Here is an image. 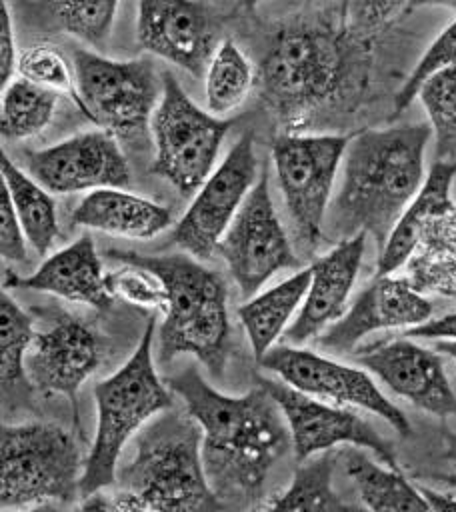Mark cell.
<instances>
[{
  "instance_id": "1",
  "label": "cell",
  "mask_w": 456,
  "mask_h": 512,
  "mask_svg": "<svg viewBox=\"0 0 456 512\" xmlns=\"http://www.w3.org/2000/svg\"><path fill=\"white\" fill-rule=\"evenodd\" d=\"M202 428V460L222 506H252L264 496L274 464L292 450L286 418L260 384L228 396L190 364L166 382Z\"/></svg>"
},
{
  "instance_id": "2",
  "label": "cell",
  "mask_w": 456,
  "mask_h": 512,
  "mask_svg": "<svg viewBox=\"0 0 456 512\" xmlns=\"http://www.w3.org/2000/svg\"><path fill=\"white\" fill-rule=\"evenodd\" d=\"M430 124L366 128L350 136L342 180L332 196L324 236L334 242L366 232L378 252L394 224L422 188Z\"/></svg>"
},
{
  "instance_id": "3",
  "label": "cell",
  "mask_w": 456,
  "mask_h": 512,
  "mask_svg": "<svg viewBox=\"0 0 456 512\" xmlns=\"http://www.w3.org/2000/svg\"><path fill=\"white\" fill-rule=\"evenodd\" d=\"M366 42L318 20L284 24L260 62L258 82L266 108L286 126H302L326 108L366 66Z\"/></svg>"
},
{
  "instance_id": "4",
  "label": "cell",
  "mask_w": 456,
  "mask_h": 512,
  "mask_svg": "<svg viewBox=\"0 0 456 512\" xmlns=\"http://www.w3.org/2000/svg\"><path fill=\"white\" fill-rule=\"evenodd\" d=\"M110 510H218L202 460V428L174 406L146 422L128 462L118 464Z\"/></svg>"
},
{
  "instance_id": "5",
  "label": "cell",
  "mask_w": 456,
  "mask_h": 512,
  "mask_svg": "<svg viewBox=\"0 0 456 512\" xmlns=\"http://www.w3.org/2000/svg\"><path fill=\"white\" fill-rule=\"evenodd\" d=\"M106 256L118 264L144 268L164 284L168 304L156 334L158 362L168 364L178 356L190 354L210 374L220 376L230 340L228 292L222 278L188 252L140 254L110 250Z\"/></svg>"
},
{
  "instance_id": "6",
  "label": "cell",
  "mask_w": 456,
  "mask_h": 512,
  "mask_svg": "<svg viewBox=\"0 0 456 512\" xmlns=\"http://www.w3.org/2000/svg\"><path fill=\"white\" fill-rule=\"evenodd\" d=\"M154 320H148L132 356L108 378L94 384L96 434L84 460L80 498L106 490L116 480L124 446L156 414L174 406L170 386L156 372Z\"/></svg>"
},
{
  "instance_id": "7",
  "label": "cell",
  "mask_w": 456,
  "mask_h": 512,
  "mask_svg": "<svg viewBox=\"0 0 456 512\" xmlns=\"http://www.w3.org/2000/svg\"><path fill=\"white\" fill-rule=\"evenodd\" d=\"M84 460L72 432L50 422L4 424L0 432L2 510L70 504L80 498Z\"/></svg>"
},
{
  "instance_id": "8",
  "label": "cell",
  "mask_w": 456,
  "mask_h": 512,
  "mask_svg": "<svg viewBox=\"0 0 456 512\" xmlns=\"http://www.w3.org/2000/svg\"><path fill=\"white\" fill-rule=\"evenodd\" d=\"M74 104L98 128L120 142H146L162 96V74L152 58H106L94 50L72 52Z\"/></svg>"
},
{
  "instance_id": "9",
  "label": "cell",
  "mask_w": 456,
  "mask_h": 512,
  "mask_svg": "<svg viewBox=\"0 0 456 512\" xmlns=\"http://www.w3.org/2000/svg\"><path fill=\"white\" fill-rule=\"evenodd\" d=\"M230 126L232 120L204 112L172 72H162V96L150 122L152 174L182 196H194L212 174Z\"/></svg>"
},
{
  "instance_id": "10",
  "label": "cell",
  "mask_w": 456,
  "mask_h": 512,
  "mask_svg": "<svg viewBox=\"0 0 456 512\" xmlns=\"http://www.w3.org/2000/svg\"><path fill=\"white\" fill-rule=\"evenodd\" d=\"M350 136L286 132L272 142V164L292 222L294 238L306 256L322 244L332 188Z\"/></svg>"
},
{
  "instance_id": "11",
  "label": "cell",
  "mask_w": 456,
  "mask_h": 512,
  "mask_svg": "<svg viewBox=\"0 0 456 512\" xmlns=\"http://www.w3.org/2000/svg\"><path fill=\"white\" fill-rule=\"evenodd\" d=\"M218 256L244 298L254 296L280 270L300 266L284 224L276 214L266 174L258 176L224 232Z\"/></svg>"
},
{
  "instance_id": "12",
  "label": "cell",
  "mask_w": 456,
  "mask_h": 512,
  "mask_svg": "<svg viewBox=\"0 0 456 512\" xmlns=\"http://www.w3.org/2000/svg\"><path fill=\"white\" fill-rule=\"evenodd\" d=\"M258 362L286 384L310 396L338 406L368 410L388 422L400 436L412 434V424L406 414L384 396L374 378L362 368L342 364L294 344L272 346Z\"/></svg>"
},
{
  "instance_id": "13",
  "label": "cell",
  "mask_w": 456,
  "mask_h": 512,
  "mask_svg": "<svg viewBox=\"0 0 456 512\" xmlns=\"http://www.w3.org/2000/svg\"><path fill=\"white\" fill-rule=\"evenodd\" d=\"M258 180L254 136L244 132L226 158L194 192L186 212L174 224L172 242L198 260L218 254V244Z\"/></svg>"
},
{
  "instance_id": "14",
  "label": "cell",
  "mask_w": 456,
  "mask_h": 512,
  "mask_svg": "<svg viewBox=\"0 0 456 512\" xmlns=\"http://www.w3.org/2000/svg\"><path fill=\"white\" fill-rule=\"evenodd\" d=\"M258 382L272 394L286 418L296 462L344 444L364 448L380 462L400 468L392 444L350 406L320 400L280 378H260Z\"/></svg>"
},
{
  "instance_id": "15",
  "label": "cell",
  "mask_w": 456,
  "mask_h": 512,
  "mask_svg": "<svg viewBox=\"0 0 456 512\" xmlns=\"http://www.w3.org/2000/svg\"><path fill=\"white\" fill-rule=\"evenodd\" d=\"M26 172L52 194H76L96 188H128L130 162L120 140L104 128L78 132L52 146L24 154Z\"/></svg>"
},
{
  "instance_id": "16",
  "label": "cell",
  "mask_w": 456,
  "mask_h": 512,
  "mask_svg": "<svg viewBox=\"0 0 456 512\" xmlns=\"http://www.w3.org/2000/svg\"><path fill=\"white\" fill-rule=\"evenodd\" d=\"M138 44L200 78L218 48V28L212 10L200 0H138Z\"/></svg>"
},
{
  "instance_id": "17",
  "label": "cell",
  "mask_w": 456,
  "mask_h": 512,
  "mask_svg": "<svg viewBox=\"0 0 456 512\" xmlns=\"http://www.w3.org/2000/svg\"><path fill=\"white\" fill-rule=\"evenodd\" d=\"M100 356L98 334L78 316L60 312L46 330L34 334L26 354V376L34 390L66 396L78 426V390L98 368Z\"/></svg>"
},
{
  "instance_id": "18",
  "label": "cell",
  "mask_w": 456,
  "mask_h": 512,
  "mask_svg": "<svg viewBox=\"0 0 456 512\" xmlns=\"http://www.w3.org/2000/svg\"><path fill=\"white\" fill-rule=\"evenodd\" d=\"M432 312V302L406 276L374 274L346 312L316 338V344L336 354H348L366 336L390 328L418 326L430 320Z\"/></svg>"
},
{
  "instance_id": "19",
  "label": "cell",
  "mask_w": 456,
  "mask_h": 512,
  "mask_svg": "<svg viewBox=\"0 0 456 512\" xmlns=\"http://www.w3.org/2000/svg\"><path fill=\"white\" fill-rule=\"evenodd\" d=\"M356 362L394 394L436 416H456V392L450 386L438 350L402 336L354 350Z\"/></svg>"
},
{
  "instance_id": "20",
  "label": "cell",
  "mask_w": 456,
  "mask_h": 512,
  "mask_svg": "<svg viewBox=\"0 0 456 512\" xmlns=\"http://www.w3.org/2000/svg\"><path fill=\"white\" fill-rule=\"evenodd\" d=\"M366 232L338 240L326 254L312 260V276L302 306L286 328L288 344L302 346L316 340L348 308V296L358 278L366 250Z\"/></svg>"
},
{
  "instance_id": "21",
  "label": "cell",
  "mask_w": 456,
  "mask_h": 512,
  "mask_svg": "<svg viewBox=\"0 0 456 512\" xmlns=\"http://www.w3.org/2000/svg\"><path fill=\"white\" fill-rule=\"evenodd\" d=\"M4 288L46 292L96 310H106L114 300L100 254L90 234H82L68 246L50 254L28 276H18L6 270Z\"/></svg>"
},
{
  "instance_id": "22",
  "label": "cell",
  "mask_w": 456,
  "mask_h": 512,
  "mask_svg": "<svg viewBox=\"0 0 456 512\" xmlns=\"http://www.w3.org/2000/svg\"><path fill=\"white\" fill-rule=\"evenodd\" d=\"M72 224L106 234L150 240L172 226V212L126 188L108 186L90 190L74 208Z\"/></svg>"
},
{
  "instance_id": "23",
  "label": "cell",
  "mask_w": 456,
  "mask_h": 512,
  "mask_svg": "<svg viewBox=\"0 0 456 512\" xmlns=\"http://www.w3.org/2000/svg\"><path fill=\"white\" fill-rule=\"evenodd\" d=\"M456 178V160H436L412 202L394 224L386 244L378 252L376 274H394L410 258L426 222L450 206L452 182Z\"/></svg>"
},
{
  "instance_id": "24",
  "label": "cell",
  "mask_w": 456,
  "mask_h": 512,
  "mask_svg": "<svg viewBox=\"0 0 456 512\" xmlns=\"http://www.w3.org/2000/svg\"><path fill=\"white\" fill-rule=\"evenodd\" d=\"M404 266L418 292L456 298V202L426 222Z\"/></svg>"
},
{
  "instance_id": "25",
  "label": "cell",
  "mask_w": 456,
  "mask_h": 512,
  "mask_svg": "<svg viewBox=\"0 0 456 512\" xmlns=\"http://www.w3.org/2000/svg\"><path fill=\"white\" fill-rule=\"evenodd\" d=\"M310 276V266L300 268L276 286L256 292L238 308V320L248 336L256 360H260L286 332L288 322L302 306Z\"/></svg>"
},
{
  "instance_id": "26",
  "label": "cell",
  "mask_w": 456,
  "mask_h": 512,
  "mask_svg": "<svg viewBox=\"0 0 456 512\" xmlns=\"http://www.w3.org/2000/svg\"><path fill=\"white\" fill-rule=\"evenodd\" d=\"M338 462L352 480L358 498L370 510L418 512L430 510L418 484H412L400 468L372 460L364 448L352 446L338 452Z\"/></svg>"
},
{
  "instance_id": "27",
  "label": "cell",
  "mask_w": 456,
  "mask_h": 512,
  "mask_svg": "<svg viewBox=\"0 0 456 512\" xmlns=\"http://www.w3.org/2000/svg\"><path fill=\"white\" fill-rule=\"evenodd\" d=\"M0 174L30 246L36 254L48 256L60 238V224L52 192H48L26 170L16 166L6 154H2L0 160Z\"/></svg>"
},
{
  "instance_id": "28",
  "label": "cell",
  "mask_w": 456,
  "mask_h": 512,
  "mask_svg": "<svg viewBox=\"0 0 456 512\" xmlns=\"http://www.w3.org/2000/svg\"><path fill=\"white\" fill-rule=\"evenodd\" d=\"M338 464V452L326 450L314 454L294 470L290 484L262 508L268 510H350L352 504L344 502L334 490V468Z\"/></svg>"
},
{
  "instance_id": "29",
  "label": "cell",
  "mask_w": 456,
  "mask_h": 512,
  "mask_svg": "<svg viewBox=\"0 0 456 512\" xmlns=\"http://www.w3.org/2000/svg\"><path fill=\"white\" fill-rule=\"evenodd\" d=\"M58 92L42 88L22 76L2 86L0 132L4 140L18 142L40 134L54 118Z\"/></svg>"
},
{
  "instance_id": "30",
  "label": "cell",
  "mask_w": 456,
  "mask_h": 512,
  "mask_svg": "<svg viewBox=\"0 0 456 512\" xmlns=\"http://www.w3.org/2000/svg\"><path fill=\"white\" fill-rule=\"evenodd\" d=\"M254 86V68L238 44L224 38L214 50L206 74V108L214 116H224L242 106Z\"/></svg>"
},
{
  "instance_id": "31",
  "label": "cell",
  "mask_w": 456,
  "mask_h": 512,
  "mask_svg": "<svg viewBox=\"0 0 456 512\" xmlns=\"http://www.w3.org/2000/svg\"><path fill=\"white\" fill-rule=\"evenodd\" d=\"M36 330L30 314L6 292L0 294V378L4 402L16 400L28 388L26 354Z\"/></svg>"
},
{
  "instance_id": "32",
  "label": "cell",
  "mask_w": 456,
  "mask_h": 512,
  "mask_svg": "<svg viewBox=\"0 0 456 512\" xmlns=\"http://www.w3.org/2000/svg\"><path fill=\"white\" fill-rule=\"evenodd\" d=\"M416 98L422 102L436 140V160H456V66L424 80Z\"/></svg>"
},
{
  "instance_id": "33",
  "label": "cell",
  "mask_w": 456,
  "mask_h": 512,
  "mask_svg": "<svg viewBox=\"0 0 456 512\" xmlns=\"http://www.w3.org/2000/svg\"><path fill=\"white\" fill-rule=\"evenodd\" d=\"M118 2L120 0H44L68 34L98 50L110 40Z\"/></svg>"
},
{
  "instance_id": "34",
  "label": "cell",
  "mask_w": 456,
  "mask_h": 512,
  "mask_svg": "<svg viewBox=\"0 0 456 512\" xmlns=\"http://www.w3.org/2000/svg\"><path fill=\"white\" fill-rule=\"evenodd\" d=\"M18 76L48 88L58 94L74 98V68L72 62L52 44L38 42L18 56Z\"/></svg>"
},
{
  "instance_id": "35",
  "label": "cell",
  "mask_w": 456,
  "mask_h": 512,
  "mask_svg": "<svg viewBox=\"0 0 456 512\" xmlns=\"http://www.w3.org/2000/svg\"><path fill=\"white\" fill-rule=\"evenodd\" d=\"M450 66H456V18L432 40L408 78L398 88L394 96V114H402L412 104L426 78Z\"/></svg>"
},
{
  "instance_id": "36",
  "label": "cell",
  "mask_w": 456,
  "mask_h": 512,
  "mask_svg": "<svg viewBox=\"0 0 456 512\" xmlns=\"http://www.w3.org/2000/svg\"><path fill=\"white\" fill-rule=\"evenodd\" d=\"M106 282L112 296H118L136 306L156 308L164 314L168 304L164 284L148 270L120 262L118 268L106 272Z\"/></svg>"
},
{
  "instance_id": "37",
  "label": "cell",
  "mask_w": 456,
  "mask_h": 512,
  "mask_svg": "<svg viewBox=\"0 0 456 512\" xmlns=\"http://www.w3.org/2000/svg\"><path fill=\"white\" fill-rule=\"evenodd\" d=\"M406 10H410V0H346L342 14L354 36L370 40Z\"/></svg>"
},
{
  "instance_id": "38",
  "label": "cell",
  "mask_w": 456,
  "mask_h": 512,
  "mask_svg": "<svg viewBox=\"0 0 456 512\" xmlns=\"http://www.w3.org/2000/svg\"><path fill=\"white\" fill-rule=\"evenodd\" d=\"M28 238L14 212L10 194L2 184L0 192V254L2 260L12 264H24L28 258Z\"/></svg>"
},
{
  "instance_id": "39",
  "label": "cell",
  "mask_w": 456,
  "mask_h": 512,
  "mask_svg": "<svg viewBox=\"0 0 456 512\" xmlns=\"http://www.w3.org/2000/svg\"><path fill=\"white\" fill-rule=\"evenodd\" d=\"M18 52L14 42V24H12V12L2 0V12H0V82L6 86L18 68Z\"/></svg>"
},
{
  "instance_id": "40",
  "label": "cell",
  "mask_w": 456,
  "mask_h": 512,
  "mask_svg": "<svg viewBox=\"0 0 456 512\" xmlns=\"http://www.w3.org/2000/svg\"><path fill=\"white\" fill-rule=\"evenodd\" d=\"M402 336L422 340H456V310L412 326Z\"/></svg>"
},
{
  "instance_id": "41",
  "label": "cell",
  "mask_w": 456,
  "mask_h": 512,
  "mask_svg": "<svg viewBox=\"0 0 456 512\" xmlns=\"http://www.w3.org/2000/svg\"><path fill=\"white\" fill-rule=\"evenodd\" d=\"M424 500L428 502L430 510H456V496L450 494V492H440V490H434L430 486H424V484H418Z\"/></svg>"
},
{
  "instance_id": "42",
  "label": "cell",
  "mask_w": 456,
  "mask_h": 512,
  "mask_svg": "<svg viewBox=\"0 0 456 512\" xmlns=\"http://www.w3.org/2000/svg\"><path fill=\"white\" fill-rule=\"evenodd\" d=\"M442 438H444V458L456 466V432L444 428Z\"/></svg>"
},
{
  "instance_id": "43",
  "label": "cell",
  "mask_w": 456,
  "mask_h": 512,
  "mask_svg": "<svg viewBox=\"0 0 456 512\" xmlns=\"http://www.w3.org/2000/svg\"><path fill=\"white\" fill-rule=\"evenodd\" d=\"M434 350L448 356L456 364V340H434Z\"/></svg>"
},
{
  "instance_id": "44",
  "label": "cell",
  "mask_w": 456,
  "mask_h": 512,
  "mask_svg": "<svg viewBox=\"0 0 456 512\" xmlns=\"http://www.w3.org/2000/svg\"><path fill=\"white\" fill-rule=\"evenodd\" d=\"M418 6H444L456 12V0H410V8Z\"/></svg>"
},
{
  "instance_id": "45",
  "label": "cell",
  "mask_w": 456,
  "mask_h": 512,
  "mask_svg": "<svg viewBox=\"0 0 456 512\" xmlns=\"http://www.w3.org/2000/svg\"><path fill=\"white\" fill-rule=\"evenodd\" d=\"M260 2H262V0H240V6H242V8L252 10V8H256Z\"/></svg>"
}]
</instances>
